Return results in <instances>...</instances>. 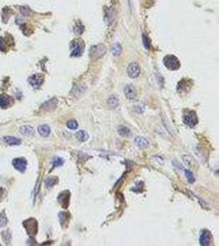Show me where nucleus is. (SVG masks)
<instances>
[{"label": "nucleus", "mask_w": 219, "mask_h": 246, "mask_svg": "<svg viewBox=\"0 0 219 246\" xmlns=\"http://www.w3.org/2000/svg\"><path fill=\"white\" fill-rule=\"evenodd\" d=\"M163 63L167 68H168L169 70H172V71L179 69L181 67V63H180L178 58L173 55L166 56L163 59Z\"/></svg>", "instance_id": "obj_1"}, {"label": "nucleus", "mask_w": 219, "mask_h": 246, "mask_svg": "<svg viewBox=\"0 0 219 246\" xmlns=\"http://www.w3.org/2000/svg\"><path fill=\"white\" fill-rule=\"evenodd\" d=\"M183 121L190 127H194L198 123V117L194 111H187L184 113Z\"/></svg>", "instance_id": "obj_2"}, {"label": "nucleus", "mask_w": 219, "mask_h": 246, "mask_svg": "<svg viewBox=\"0 0 219 246\" xmlns=\"http://www.w3.org/2000/svg\"><path fill=\"white\" fill-rule=\"evenodd\" d=\"M24 226L27 229V233L29 234L30 236H34L36 235L38 230V224L36 220H34L33 218H31V219L26 221L24 222Z\"/></svg>", "instance_id": "obj_3"}, {"label": "nucleus", "mask_w": 219, "mask_h": 246, "mask_svg": "<svg viewBox=\"0 0 219 246\" xmlns=\"http://www.w3.org/2000/svg\"><path fill=\"white\" fill-rule=\"evenodd\" d=\"M71 49H72V53L71 55L75 57H79L84 52V44L81 41L79 40H75L71 43Z\"/></svg>", "instance_id": "obj_4"}, {"label": "nucleus", "mask_w": 219, "mask_h": 246, "mask_svg": "<svg viewBox=\"0 0 219 246\" xmlns=\"http://www.w3.org/2000/svg\"><path fill=\"white\" fill-rule=\"evenodd\" d=\"M106 47L104 45H97L93 46L90 49V57L93 59H96L102 57L105 53Z\"/></svg>", "instance_id": "obj_5"}, {"label": "nucleus", "mask_w": 219, "mask_h": 246, "mask_svg": "<svg viewBox=\"0 0 219 246\" xmlns=\"http://www.w3.org/2000/svg\"><path fill=\"white\" fill-rule=\"evenodd\" d=\"M140 73V67L136 63H131L127 67V74L132 79L137 78Z\"/></svg>", "instance_id": "obj_6"}, {"label": "nucleus", "mask_w": 219, "mask_h": 246, "mask_svg": "<svg viewBox=\"0 0 219 246\" xmlns=\"http://www.w3.org/2000/svg\"><path fill=\"white\" fill-rule=\"evenodd\" d=\"M212 235L211 232L208 230H203L201 232L200 237H199V243L201 245L208 246L211 244Z\"/></svg>", "instance_id": "obj_7"}, {"label": "nucleus", "mask_w": 219, "mask_h": 246, "mask_svg": "<svg viewBox=\"0 0 219 246\" xmlns=\"http://www.w3.org/2000/svg\"><path fill=\"white\" fill-rule=\"evenodd\" d=\"M58 200L59 202V204L64 208H66L68 207L69 201H70V192L68 190H65L60 193V194L58 195Z\"/></svg>", "instance_id": "obj_8"}, {"label": "nucleus", "mask_w": 219, "mask_h": 246, "mask_svg": "<svg viewBox=\"0 0 219 246\" xmlns=\"http://www.w3.org/2000/svg\"><path fill=\"white\" fill-rule=\"evenodd\" d=\"M125 95L129 100H134L136 98V89L131 85H128L124 89Z\"/></svg>", "instance_id": "obj_9"}, {"label": "nucleus", "mask_w": 219, "mask_h": 246, "mask_svg": "<svg viewBox=\"0 0 219 246\" xmlns=\"http://www.w3.org/2000/svg\"><path fill=\"white\" fill-rule=\"evenodd\" d=\"M13 163L14 168H16V170L20 171V172H24V171L26 170V168H27V160L24 159V158H21V157L14 159Z\"/></svg>", "instance_id": "obj_10"}, {"label": "nucleus", "mask_w": 219, "mask_h": 246, "mask_svg": "<svg viewBox=\"0 0 219 246\" xmlns=\"http://www.w3.org/2000/svg\"><path fill=\"white\" fill-rule=\"evenodd\" d=\"M43 76L40 75H34L29 79V82L34 88H39L43 83Z\"/></svg>", "instance_id": "obj_11"}, {"label": "nucleus", "mask_w": 219, "mask_h": 246, "mask_svg": "<svg viewBox=\"0 0 219 246\" xmlns=\"http://www.w3.org/2000/svg\"><path fill=\"white\" fill-rule=\"evenodd\" d=\"M38 131H39V133L40 134V136H44V137H47V136H49L51 130L50 127L47 126V125H42V126H39Z\"/></svg>", "instance_id": "obj_12"}, {"label": "nucleus", "mask_w": 219, "mask_h": 246, "mask_svg": "<svg viewBox=\"0 0 219 246\" xmlns=\"http://www.w3.org/2000/svg\"><path fill=\"white\" fill-rule=\"evenodd\" d=\"M135 142L138 147L142 148V149H145L149 145V141L145 139V137H136Z\"/></svg>", "instance_id": "obj_13"}, {"label": "nucleus", "mask_w": 219, "mask_h": 246, "mask_svg": "<svg viewBox=\"0 0 219 246\" xmlns=\"http://www.w3.org/2000/svg\"><path fill=\"white\" fill-rule=\"evenodd\" d=\"M4 141L8 144L10 145H18L21 144V139L16 137H12V136H7L4 138Z\"/></svg>", "instance_id": "obj_14"}, {"label": "nucleus", "mask_w": 219, "mask_h": 246, "mask_svg": "<svg viewBox=\"0 0 219 246\" xmlns=\"http://www.w3.org/2000/svg\"><path fill=\"white\" fill-rule=\"evenodd\" d=\"M11 99L10 97L6 95V94H2L0 95V106L2 107H7L10 104Z\"/></svg>", "instance_id": "obj_15"}, {"label": "nucleus", "mask_w": 219, "mask_h": 246, "mask_svg": "<svg viewBox=\"0 0 219 246\" xmlns=\"http://www.w3.org/2000/svg\"><path fill=\"white\" fill-rule=\"evenodd\" d=\"M76 137H77L78 140H80V141H81V142L86 141V140L89 139V136H88V134L86 133V131H77V134H76Z\"/></svg>", "instance_id": "obj_16"}, {"label": "nucleus", "mask_w": 219, "mask_h": 246, "mask_svg": "<svg viewBox=\"0 0 219 246\" xmlns=\"http://www.w3.org/2000/svg\"><path fill=\"white\" fill-rule=\"evenodd\" d=\"M58 179L57 178V177H55V176H50V177H48V178L46 179V181H45V185H46V186H47L48 188H51V187H53V186H55L56 184L58 183Z\"/></svg>", "instance_id": "obj_17"}, {"label": "nucleus", "mask_w": 219, "mask_h": 246, "mask_svg": "<svg viewBox=\"0 0 219 246\" xmlns=\"http://www.w3.org/2000/svg\"><path fill=\"white\" fill-rule=\"evenodd\" d=\"M21 132L23 135H26V136H33L34 134V129L32 128L31 126H22L21 128Z\"/></svg>", "instance_id": "obj_18"}, {"label": "nucleus", "mask_w": 219, "mask_h": 246, "mask_svg": "<svg viewBox=\"0 0 219 246\" xmlns=\"http://www.w3.org/2000/svg\"><path fill=\"white\" fill-rule=\"evenodd\" d=\"M118 133L120 136H129L130 134H131V131H130V129L128 128V127H127V126H119L118 127Z\"/></svg>", "instance_id": "obj_19"}, {"label": "nucleus", "mask_w": 219, "mask_h": 246, "mask_svg": "<svg viewBox=\"0 0 219 246\" xmlns=\"http://www.w3.org/2000/svg\"><path fill=\"white\" fill-rule=\"evenodd\" d=\"M108 103L110 107H113V108H115V107H117V105H118V99H117V96L113 95V96H111V97L108 99Z\"/></svg>", "instance_id": "obj_20"}, {"label": "nucleus", "mask_w": 219, "mask_h": 246, "mask_svg": "<svg viewBox=\"0 0 219 246\" xmlns=\"http://www.w3.org/2000/svg\"><path fill=\"white\" fill-rule=\"evenodd\" d=\"M57 103H58V101H57V99H50L49 101H48L47 103H45V104H44V107H46V109H53V108H54V107H56V105H57Z\"/></svg>", "instance_id": "obj_21"}, {"label": "nucleus", "mask_w": 219, "mask_h": 246, "mask_svg": "<svg viewBox=\"0 0 219 246\" xmlns=\"http://www.w3.org/2000/svg\"><path fill=\"white\" fill-rule=\"evenodd\" d=\"M121 47L119 44H115V45H113V46L112 47V53H113L114 56H118L119 54L121 53Z\"/></svg>", "instance_id": "obj_22"}, {"label": "nucleus", "mask_w": 219, "mask_h": 246, "mask_svg": "<svg viewBox=\"0 0 219 246\" xmlns=\"http://www.w3.org/2000/svg\"><path fill=\"white\" fill-rule=\"evenodd\" d=\"M64 163V160L62 157H54L53 159V167H60Z\"/></svg>", "instance_id": "obj_23"}, {"label": "nucleus", "mask_w": 219, "mask_h": 246, "mask_svg": "<svg viewBox=\"0 0 219 246\" xmlns=\"http://www.w3.org/2000/svg\"><path fill=\"white\" fill-rule=\"evenodd\" d=\"M185 176L187 177V180L189 181L190 184H193L195 182V177H194V175L193 173L189 170H185Z\"/></svg>", "instance_id": "obj_24"}, {"label": "nucleus", "mask_w": 219, "mask_h": 246, "mask_svg": "<svg viewBox=\"0 0 219 246\" xmlns=\"http://www.w3.org/2000/svg\"><path fill=\"white\" fill-rule=\"evenodd\" d=\"M58 216H59V219H60L61 224H63V223L66 222V221L68 219V214H67L66 212H60V213L58 214Z\"/></svg>", "instance_id": "obj_25"}, {"label": "nucleus", "mask_w": 219, "mask_h": 246, "mask_svg": "<svg viewBox=\"0 0 219 246\" xmlns=\"http://www.w3.org/2000/svg\"><path fill=\"white\" fill-rule=\"evenodd\" d=\"M66 126H67V127H68L69 129H71V130H76V129L78 127V123H77V121L71 120L67 122V125H66Z\"/></svg>", "instance_id": "obj_26"}, {"label": "nucleus", "mask_w": 219, "mask_h": 246, "mask_svg": "<svg viewBox=\"0 0 219 246\" xmlns=\"http://www.w3.org/2000/svg\"><path fill=\"white\" fill-rule=\"evenodd\" d=\"M8 220H7V217H6L4 212L0 214V227H3L7 225Z\"/></svg>", "instance_id": "obj_27"}, {"label": "nucleus", "mask_w": 219, "mask_h": 246, "mask_svg": "<svg viewBox=\"0 0 219 246\" xmlns=\"http://www.w3.org/2000/svg\"><path fill=\"white\" fill-rule=\"evenodd\" d=\"M143 43H144V45H145V48L149 47V42L148 38L145 36V34H143Z\"/></svg>", "instance_id": "obj_28"}]
</instances>
